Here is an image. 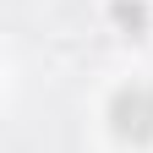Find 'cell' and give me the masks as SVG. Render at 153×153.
I'll return each mask as SVG.
<instances>
[{
	"mask_svg": "<svg viewBox=\"0 0 153 153\" xmlns=\"http://www.w3.org/2000/svg\"><path fill=\"white\" fill-rule=\"evenodd\" d=\"M109 120H115V137L126 142H153V88H120L109 104Z\"/></svg>",
	"mask_w": 153,
	"mask_h": 153,
	"instance_id": "6da1fadb",
	"label": "cell"
},
{
	"mask_svg": "<svg viewBox=\"0 0 153 153\" xmlns=\"http://www.w3.org/2000/svg\"><path fill=\"white\" fill-rule=\"evenodd\" d=\"M120 11V22H131V27H142V6H115Z\"/></svg>",
	"mask_w": 153,
	"mask_h": 153,
	"instance_id": "7a4b0ae2",
	"label": "cell"
}]
</instances>
